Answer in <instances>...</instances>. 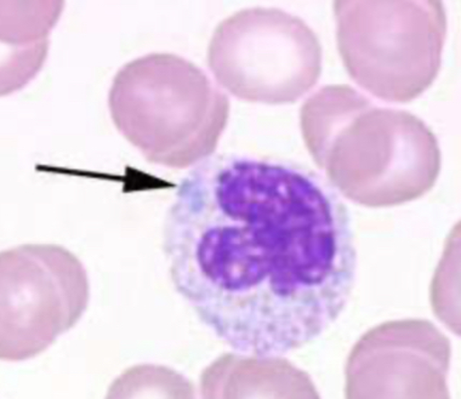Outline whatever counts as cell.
Returning <instances> with one entry per match:
<instances>
[{"label":"cell","instance_id":"cell-1","mask_svg":"<svg viewBox=\"0 0 461 399\" xmlns=\"http://www.w3.org/2000/svg\"><path fill=\"white\" fill-rule=\"evenodd\" d=\"M174 288L235 352L281 357L345 310L357 251L348 206L322 177L219 155L181 178L163 226Z\"/></svg>","mask_w":461,"mask_h":399},{"label":"cell","instance_id":"cell-9","mask_svg":"<svg viewBox=\"0 0 461 399\" xmlns=\"http://www.w3.org/2000/svg\"><path fill=\"white\" fill-rule=\"evenodd\" d=\"M156 384L192 388L191 384L184 376L169 367H136L127 370L120 379L112 384L111 390L108 391V398L146 397L148 394L152 397V392L159 394V397L181 398L179 392Z\"/></svg>","mask_w":461,"mask_h":399},{"label":"cell","instance_id":"cell-2","mask_svg":"<svg viewBox=\"0 0 461 399\" xmlns=\"http://www.w3.org/2000/svg\"><path fill=\"white\" fill-rule=\"evenodd\" d=\"M303 142L345 198L391 208L424 197L441 173L435 132L411 112L375 106L350 86H328L303 103Z\"/></svg>","mask_w":461,"mask_h":399},{"label":"cell","instance_id":"cell-4","mask_svg":"<svg viewBox=\"0 0 461 399\" xmlns=\"http://www.w3.org/2000/svg\"><path fill=\"white\" fill-rule=\"evenodd\" d=\"M337 41L348 76L373 96L411 103L438 78L447 36L438 0H338Z\"/></svg>","mask_w":461,"mask_h":399},{"label":"cell","instance_id":"cell-7","mask_svg":"<svg viewBox=\"0 0 461 399\" xmlns=\"http://www.w3.org/2000/svg\"><path fill=\"white\" fill-rule=\"evenodd\" d=\"M450 341L431 322L370 329L346 363V398H449Z\"/></svg>","mask_w":461,"mask_h":399},{"label":"cell","instance_id":"cell-6","mask_svg":"<svg viewBox=\"0 0 461 399\" xmlns=\"http://www.w3.org/2000/svg\"><path fill=\"white\" fill-rule=\"evenodd\" d=\"M0 358L40 356L71 331L88 307V276L60 245L24 244L0 255Z\"/></svg>","mask_w":461,"mask_h":399},{"label":"cell","instance_id":"cell-3","mask_svg":"<svg viewBox=\"0 0 461 399\" xmlns=\"http://www.w3.org/2000/svg\"><path fill=\"white\" fill-rule=\"evenodd\" d=\"M108 108L114 127L149 163L186 169L218 149L230 104L194 62L155 52L117 72Z\"/></svg>","mask_w":461,"mask_h":399},{"label":"cell","instance_id":"cell-5","mask_svg":"<svg viewBox=\"0 0 461 399\" xmlns=\"http://www.w3.org/2000/svg\"><path fill=\"white\" fill-rule=\"evenodd\" d=\"M207 62L219 86L237 99L291 104L319 83L322 45L300 17L257 6L216 26Z\"/></svg>","mask_w":461,"mask_h":399},{"label":"cell","instance_id":"cell-8","mask_svg":"<svg viewBox=\"0 0 461 399\" xmlns=\"http://www.w3.org/2000/svg\"><path fill=\"white\" fill-rule=\"evenodd\" d=\"M204 398H320L309 376L281 357L226 353L201 376Z\"/></svg>","mask_w":461,"mask_h":399}]
</instances>
